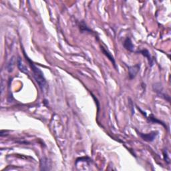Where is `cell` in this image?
<instances>
[{
    "label": "cell",
    "instance_id": "7",
    "mask_svg": "<svg viewBox=\"0 0 171 171\" xmlns=\"http://www.w3.org/2000/svg\"><path fill=\"white\" fill-rule=\"evenodd\" d=\"M17 64H18V68L20 70L23 72L24 74H28V69L27 68V67L25 66V64H23V61L19 57L17 60Z\"/></svg>",
    "mask_w": 171,
    "mask_h": 171
},
{
    "label": "cell",
    "instance_id": "11",
    "mask_svg": "<svg viewBox=\"0 0 171 171\" xmlns=\"http://www.w3.org/2000/svg\"><path fill=\"white\" fill-rule=\"evenodd\" d=\"M148 119L149 120L150 122H151L152 123H158V124H162V126H164V127H166V125L164 124V123L160 121V120H157L156 118H155L154 116H152V115H151V116L148 118Z\"/></svg>",
    "mask_w": 171,
    "mask_h": 171
},
{
    "label": "cell",
    "instance_id": "10",
    "mask_svg": "<svg viewBox=\"0 0 171 171\" xmlns=\"http://www.w3.org/2000/svg\"><path fill=\"white\" fill-rule=\"evenodd\" d=\"M15 57L14 56H13V57L10 59V61L7 63V66H6L7 70L8 72H12L13 71V68H14V66H15Z\"/></svg>",
    "mask_w": 171,
    "mask_h": 171
},
{
    "label": "cell",
    "instance_id": "1",
    "mask_svg": "<svg viewBox=\"0 0 171 171\" xmlns=\"http://www.w3.org/2000/svg\"><path fill=\"white\" fill-rule=\"evenodd\" d=\"M23 52L24 56H25L26 60H28L29 66H30L31 67L32 72H33L34 79L36 80L37 84H38L39 88L42 91V92H45V91L48 90V85L46 80H45V77L44 76V74H43V72L41 71V69H40L39 68H37V67L35 65L33 61H32L30 59H29L28 56H26L25 50H24L23 49Z\"/></svg>",
    "mask_w": 171,
    "mask_h": 171
},
{
    "label": "cell",
    "instance_id": "3",
    "mask_svg": "<svg viewBox=\"0 0 171 171\" xmlns=\"http://www.w3.org/2000/svg\"><path fill=\"white\" fill-rule=\"evenodd\" d=\"M140 64H137L134 66H128V75H129V77L130 80H132L134 78L136 75L138 73L139 70H140Z\"/></svg>",
    "mask_w": 171,
    "mask_h": 171
},
{
    "label": "cell",
    "instance_id": "5",
    "mask_svg": "<svg viewBox=\"0 0 171 171\" xmlns=\"http://www.w3.org/2000/svg\"><path fill=\"white\" fill-rule=\"evenodd\" d=\"M124 48L126 50L129 51L130 52H133L134 51V45L132 44V42L130 37H126L123 43Z\"/></svg>",
    "mask_w": 171,
    "mask_h": 171
},
{
    "label": "cell",
    "instance_id": "8",
    "mask_svg": "<svg viewBox=\"0 0 171 171\" xmlns=\"http://www.w3.org/2000/svg\"><path fill=\"white\" fill-rule=\"evenodd\" d=\"M49 162H48V160L46 158H43L40 161V167H41V170H48L50 168H49Z\"/></svg>",
    "mask_w": 171,
    "mask_h": 171
},
{
    "label": "cell",
    "instance_id": "12",
    "mask_svg": "<svg viewBox=\"0 0 171 171\" xmlns=\"http://www.w3.org/2000/svg\"><path fill=\"white\" fill-rule=\"evenodd\" d=\"M164 160L165 161L167 162V163H169V158L168 156V154H167V151H164Z\"/></svg>",
    "mask_w": 171,
    "mask_h": 171
},
{
    "label": "cell",
    "instance_id": "2",
    "mask_svg": "<svg viewBox=\"0 0 171 171\" xmlns=\"http://www.w3.org/2000/svg\"><path fill=\"white\" fill-rule=\"evenodd\" d=\"M158 134H159V132H158L157 131H153V132H151L150 133H146V134L138 132V135L140 136L142 139H143L144 141L148 142H153L155 140V138H156Z\"/></svg>",
    "mask_w": 171,
    "mask_h": 171
},
{
    "label": "cell",
    "instance_id": "4",
    "mask_svg": "<svg viewBox=\"0 0 171 171\" xmlns=\"http://www.w3.org/2000/svg\"><path fill=\"white\" fill-rule=\"evenodd\" d=\"M138 52L141 53L142 55L143 56H144V57L147 58V60H148V61L149 66H152L154 65V60H153V59H152V56L151 55V53H150L149 51L148 50L143 49V50H141L140 51H138Z\"/></svg>",
    "mask_w": 171,
    "mask_h": 171
},
{
    "label": "cell",
    "instance_id": "6",
    "mask_svg": "<svg viewBox=\"0 0 171 171\" xmlns=\"http://www.w3.org/2000/svg\"><path fill=\"white\" fill-rule=\"evenodd\" d=\"M101 50L102 52H103V53L105 55L107 58H108L110 60L112 61V63L113 64V65L114 66V68L117 69V67L116 65V62H115V60L113 56H112V53L109 52L108 49H106V48H104L103 46H101Z\"/></svg>",
    "mask_w": 171,
    "mask_h": 171
},
{
    "label": "cell",
    "instance_id": "9",
    "mask_svg": "<svg viewBox=\"0 0 171 171\" xmlns=\"http://www.w3.org/2000/svg\"><path fill=\"white\" fill-rule=\"evenodd\" d=\"M79 28H80V31H82V33H84V32H89V33H92V30L88 28L84 21H80Z\"/></svg>",
    "mask_w": 171,
    "mask_h": 171
}]
</instances>
